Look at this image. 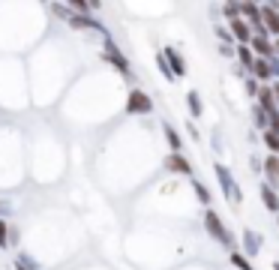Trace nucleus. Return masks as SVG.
Returning <instances> with one entry per match:
<instances>
[{"label": "nucleus", "mask_w": 279, "mask_h": 270, "mask_svg": "<svg viewBox=\"0 0 279 270\" xmlns=\"http://www.w3.org/2000/svg\"><path fill=\"white\" fill-rule=\"evenodd\" d=\"M186 105H189V114H192V117H201L204 105H201V99H198V90H189V93H186Z\"/></svg>", "instance_id": "obj_17"}, {"label": "nucleus", "mask_w": 279, "mask_h": 270, "mask_svg": "<svg viewBox=\"0 0 279 270\" xmlns=\"http://www.w3.org/2000/svg\"><path fill=\"white\" fill-rule=\"evenodd\" d=\"M204 228H207V234H210L216 243H222V246L231 243V231H228V225H225V222L219 219V213L210 210V207H207V213H204Z\"/></svg>", "instance_id": "obj_1"}, {"label": "nucleus", "mask_w": 279, "mask_h": 270, "mask_svg": "<svg viewBox=\"0 0 279 270\" xmlns=\"http://www.w3.org/2000/svg\"><path fill=\"white\" fill-rule=\"evenodd\" d=\"M156 63H159V69H162V75H165V81H174V78H177V75L171 72V66H168V60H165V54H162V51H159V54H156Z\"/></svg>", "instance_id": "obj_19"}, {"label": "nucleus", "mask_w": 279, "mask_h": 270, "mask_svg": "<svg viewBox=\"0 0 279 270\" xmlns=\"http://www.w3.org/2000/svg\"><path fill=\"white\" fill-rule=\"evenodd\" d=\"M72 9H75V12H90V9H96V3H84V0H75Z\"/></svg>", "instance_id": "obj_25"}, {"label": "nucleus", "mask_w": 279, "mask_h": 270, "mask_svg": "<svg viewBox=\"0 0 279 270\" xmlns=\"http://www.w3.org/2000/svg\"><path fill=\"white\" fill-rule=\"evenodd\" d=\"M231 264H234L237 270H252V264H249V258H246L243 252H231Z\"/></svg>", "instance_id": "obj_21"}, {"label": "nucleus", "mask_w": 279, "mask_h": 270, "mask_svg": "<svg viewBox=\"0 0 279 270\" xmlns=\"http://www.w3.org/2000/svg\"><path fill=\"white\" fill-rule=\"evenodd\" d=\"M261 18H264V30L279 36V3H267L261 6Z\"/></svg>", "instance_id": "obj_7"}, {"label": "nucleus", "mask_w": 279, "mask_h": 270, "mask_svg": "<svg viewBox=\"0 0 279 270\" xmlns=\"http://www.w3.org/2000/svg\"><path fill=\"white\" fill-rule=\"evenodd\" d=\"M249 48H252L261 60H273V57H276V45H270V36H252Z\"/></svg>", "instance_id": "obj_6"}, {"label": "nucleus", "mask_w": 279, "mask_h": 270, "mask_svg": "<svg viewBox=\"0 0 279 270\" xmlns=\"http://www.w3.org/2000/svg\"><path fill=\"white\" fill-rule=\"evenodd\" d=\"M222 9H225V15H228V21H234V18H243V15H240V3H225Z\"/></svg>", "instance_id": "obj_23"}, {"label": "nucleus", "mask_w": 279, "mask_h": 270, "mask_svg": "<svg viewBox=\"0 0 279 270\" xmlns=\"http://www.w3.org/2000/svg\"><path fill=\"white\" fill-rule=\"evenodd\" d=\"M228 30H231V36H234V42H237V45H249V42H252V36H255L246 18H234V21H228Z\"/></svg>", "instance_id": "obj_5"}, {"label": "nucleus", "mask_w": 279, "mask_h": 270, "mask_svg": "<svg viewBox=\"0 0 279 270\" xmlns=\"http://www.w3.org/2000/svg\"><path fill=\"white\" fill-rule=\"evenodd\" d=\"M69 27H75V30H99V33H105V27H102L99 21H93L90 15H69Z\"/></svg>", "instance_id": "obj_10"}, {"label": "nucleus", "mask_w": 279, "mask_h": 270, "mask_svg": "<svg viewBox=\"0 0 279 270\" xmlns=\"http://www.w3.org/2000/svg\"><path fill=\"white\" fill-rule=\"evenodd\" d=\"M237 60L243 63V69H246V72H252V66H255V60H258V57H255V51H252L249 45H237Z\"/></svg>", "instance_id": "obj_14"}, {"label": "nucleus", "mask_w": 279, "mask_h": 270, "mask_svg": "<svg viewBox=\"0 0 279 270\" xmlns=\"http://www.w3.org/2000/svg\"><path fill=\"white\" fill-rule=\"evenodd\" d=\"M162 54H165V60H168L171 72L177 75V78H183V75H186V60H183V54H180V51H177L174 45H168V48H165Z\"/></svg>", "instance_id": "obj_8"}, {"label": "nucleus", "mask_w": 279, "mask_h": 270, "mask_svg": "<svg viewBox=\"0 0 279 270\" xmlns=\"http://www.w3.org/2000/svg\"><path fill=\"white\" fill-rule=\"evenodd\" d=\"M264 174L270 186H279V156H267L264 159Z\"/></svg>", "instance_id": "obj_13"}, {"label": "nucleus", "mask_w": 279, "mask_h": 270, "mask_svg": "<svg viewBox=\"0 0 279 270\" xmlns=\"http://www.w3.org/2000/svg\"><path fill=\"white\" fill-rule=\"evenodd\" d=\"M216 177H219V183H222V192H225V198L231 201V204H240L243 201V192H240V186H237V180L231 177V171L222 165V162H216Z\"/></svg>", "instance_id": "obj_2"}, {"label": "nucleus", "mask_w": 279, "mask_h": 270, "mask_svg": "<svg viewBox=\"0 0 279 270\" xmlns=\"http://www.w3.org/2000/svg\"><path fill=\"white\" fill-rule=\"evenodd\" d=\"M219 51H222V57H231V54H237V48H231V45H219Z\"/></svg>", "instance_id": "obj_28"}, {"label": "nucleus", "mask_w": 279, "mask_h": 270, "mask_svg": "<svg viewBox=\"0 0 279 270\" xmlns=\"http://www.w3.org/2000/svg\"><path fill=\"white\" fill-rule=\"evenodd\" d=\"M105 60H108V63H111V66H114L117 72H120V75H126V78H132V69H129V60H126V57H123L120 51H117V45H114L111 39L105 42Z\"/></svg>", "instance_id": "obj_3"}, {"label": "nucleus", "mask_w": 279, "mask_h": 270, "mask_svg": "<svg viewBox=\"0 0 279 270\" xmlns=\"http://www.w3.org/2000/svg\"><path fill=\"white\" fill-rule=\"evenodd\" d=\"M162 129H165V141H168V147H171V153H180V147H183V141H180V135H177V129H174L171 123H165Z\"/></svg>", "instance_id": "obj_16"}, {"label": "nucleus", "mask_w": 279, "mask_h": 270, "mask_svg": "<svg viewBox=\"0 0 279 270\" xmlns=\"http://www.w3.org/2000/svg\"><path fill=\"white\" fill-rule=\"evenodd\" d=\"M273 270H279V264H273Z\"/></svg>", "instance_id": "obj_32"}, {"label": "nucleus", "mask_w": 279, "mask_h": 270, "mask_svg": "<svg viewBox=\"0 0 279 270\" xmlns=\"http://www.w3.org/2000/svg\"><path fill=\"white\" fill-rule=\"evenodd\" d=\"M246 90H249L252 96H258V90H261V87L255 84V78H246Z\"/></svg>", "instance_id": "obj_27"}, {"label": "nucleus", "mask_w": 279, "mask_h": 270, "mask_svg": "<svg viewBox=\"0 0 279 270\" xmlns=\"http://www.w3.org/2000/svg\"><path fill=\"white\" fill-rule=\"evenodd\" d=\"M270 87H273V96H276V102H279V81H276V84H270Z\"/></svg>", "instance_id": "obj_29"}, {"label": "nucleus", "mask_w": 279, "mask_h": 270, "mask_svg": "<svg viewBox=\"0 0 279 270\" xmlns=\"http://www.w3.org/2000/svg\"><path fill=\"white\" fill-rule=\"evenodd\" d=\"M276 54H279V39H276Z\"/></svg>", "instance_id": "obj_31"}, {"label": "nucleus", "mask_w": 279, "mask_h": 270, "mask_svg": "<svg viewBox=\"0 0 279 270\" xmlns=\"http://www.w3.org/2000/svg\"><path fill=\"white\" fill-rule=\"evenodd\" d=\"M264 144H267V150L273 153V156H279V135H276V132L267 129V132H264Z\"/></svg>", "instance_id": "obj_20"}, {"label": "nucleus", "mask_w": 279, "mask_h": 270, "mask_svg": "<svg viewBox=\"0 0 279 270\" xmlns=\"http://www.w3.org/2000/svg\"><path fill=\"white\" fill-rule=\"evenodd\" d=\"M270 132H276V135H279V111H276V114H270Z\"/></svg>", "instance_id": "obj_26"}, {"label": "nucleus", "mask_w": 279, "mask_h": 270, "mask_svg": "<svg viewBox=\"0 0 279 270\" xmlns=\"http://www.w3.org/2000/svg\"><path fill=\"white\" fill-rule=\"evenodd\" d=\"M9 234H12V231L6 228V222H3V219H0V246H9Z\"/></svg>", "instance_id": "obj_24"}, {"label": "nucleus", "mask_w": 279, "mask_h": 270, "mask_svg": "<svg viewBox=\"0 0 279 270\" xmlns=\"http://www.w3.org/2000/svg\"><path fill=\"white\" fill-rule=\"evenodd\" d=\"M258 108H264L267 114H276V96H273V87L270 84H264L258 90Z\"/></svg>", "instance_id": "obj_11"}, {"label": "nucleus", "mask_w": 279, "mask_h": 270, "mask_svg": "<svg viewBox=\"0 0 279 270\" xmlns=\"http://www.w3.org/2000/svg\"><path fill=\"white\" fill-rule=\"evenodd\" d=\"M18 270H30V267H27V261H18Z\"/></svg>", "instance_id": "obj_30"}, {"label": "nucleus", "mask_w": 279, "mask_h": 270, "mask_svg": "<svg viewBox=\"0 0 279 270\" xmlns=\"http://www.w3.org/2000/svg\"><path fill=\"white\" fill-rule=\"evenodd\" d=\"M192 189H195V198H198V201H201V204L207 207V204H210V189H207L201 180H192Z\"/></svg>", "instance_id": "obj_18"}, {"label": "nucleus", "mask_w": 279, "mask_h": 270, "mask_svg": "<svg viewBox=\"0 0 279 270\" xmlns=\"http://www.w3.org/2000/svg\"><path fill=\"white\" fill-rule=\"evenodd\" d=\"M165 168L177 171V174H192V165H189V159L183 156V153H168V156H165Z\"/></svg>", "instance_id": "obj_9"}, {"label": "nucleus", "mask_w": 279, "mask_h": 270, "mask_svg": "<svg viewBox=\"0 0 279 270\" xmlns=\"http://www.w3.org/2000/svg\"><path fill=\"white\" fill-rule=\"evenodd\" d=\"M213 33L222 39V45H231V39H234V36H231V30H228V27H222V24H216V27H213Z\"/></svg>", "instance_id": "obj_22"}, {"label": "nucleus", "mask_w": 279, "mask_h": 270, "mask_svg": "<svg viewBox=\"0 0 279 270\" xmlns=\"http://www.w3.org/2000/svg\"><path fill=\"white\" fill-rule=\"evenodd\" d=\"M243 243H246V255L252 258V255H258V249H261V240H258V234H255V231H243Z\"/></svg>", "instance_id": "obj_15"}, {"label": "nucleus", "mask_w": 279, "mask_h": 270, "mask_svg": "<svg viewBox=\"0 0 279 270\" xmlns=\"http://www.w3.org/2000/svg\"><path fill=\"white\" fill-rule=\"evenodd\" d=\"M261 201H264V207L267 210H273V213H279V195H276V189L270 186V183H261Z\"/></svg>", "instance_id": "obj_12"}, {"label": "nucleus", "mask_w": 279, "mask_h": 270, "mask_svg": "<svg viewBox=\"0 0 279 270\" xmlns=\"http://www.w3.org/2000/svg\"><path fill=\"white\" fill-rule=\"evenodd\" d=\"M126 111L129 114H150L153 111V102H150V96L144 90H132L126 96Z\"/></svg>", "instance_id": "obj_4"}]
</instances>
